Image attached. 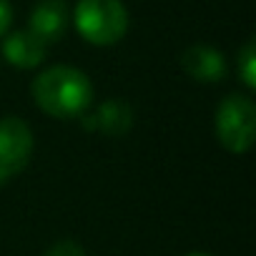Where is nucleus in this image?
Instances as JSON below:
<instances>
[{"mask_svg": "<svg viewBox=\"0 0 256 256\" xmlns=\"http://www.w3.org/2000/svg\"><path fill=\"white\" fill-rule=\"evenodd\" d=\"M46 53H48V46L40 38H36L28 28L3 36V56L10 66L20 70H30L40 66L46 60Z\"/></svg>", "mask_w": 256, "mask_h": 256, "instance_id": "6e6552de", "label": "nucleus"}, {"mask_svg": "<svg viewBox=\"0 0 256 256\" xmlns=\"http://www.w3.org/2000/svg\"><path fill=\"white\" fill-rule=\"evenodd\" d=\"M73 23L86 43L106 48L126 38L128 10L120 0H78Z\"/></svg>", "mask_w": 256, "mask_h": 256, "instance_id": "f03ea898", "label": "nucleus"}, {"mask_svg": "<svg viewBox=\"0 0 256 256\" xmlns=\"http://www.w3.org/2000/svg\"><path fill=\"white\" fill-rule=\"evenodd\" d=\"M36 106L60 120H70L83 116L93 106V83L76 66H50L36 76L30 86Z\"/></svg>", "mask_w": 256, "mask_h": 256, "instance_id": "f257e3e1", "label": "nucleus"}, {"mask_svg": "<svg viewBox=\"0 0 256 256\" xmlns=\"http://www.w3.org/2000/svg\"><path fill=\"white\" fill-rule=\"evenodd\" d=\"M186 256H214V254H208V251H191V254H186Z\"/></svg>", "mask_w": 256, "mask_h": 256, "instance_id": "f8f14e48", "label": "nucleus"}, {"mask_svg": "<svg viewBox=\"0 0 256 256\" xmlns=\"http://www.w3.org/2000/svg\"><path fill=\"white\" fill-rule=\"evenodd\" d=\"M43 256H86V248L78 241H73V238H60Z\"/></svg>", "mask_w": 256, "mask_h": 256, "instance_id": "9d476101", "label": "nucleus"}, {"mask_svg": "<svg viewBox=\"0 0 256 256\" xmlns=\"http://www.w3.org/2000/svg\"><path fill=\"white\" fill-rule=\"evenodd\" d=\"M181 68L188 78H194L198 83H218L226 78V70H228L224 53L206 43L188 46L181 53Z\"/></svg>", "mask_w": 256, "mask_h": 256, "instance_id": "423d86ee", "label": "nucleus"}, {"mask_svg": "<svg viewBox=\"0 0 256 256\" xmlns=\"http://www.w3.org/2000/svg\"><path fill=\"white\" fill-rule=\"evenodd\" d=\"M218 144L236 156L251 151L256 141V103L246 93H228L221 98L214 118Z\"/></svg>", "mask_w": 256, "mask_h": 256, "instance_id": "7ed1b4c3", "label": "nucleus"}, {"mask_svg": "<svg viewBox=\"0 0 256 256\" xmlns=\"http://www.w3.org/2000/svg\"><path fill=\"white\" fill-rule=\"evenodd\" d=\"M86 131H100L108 138H120L134 128V108L120 98H108L96 108H88L78 116Z\"/></svg>", "mask_w": 256, "mask_h": 256, "instance_id": "39448f33", "label": "nucleus"}, {"mask_svg": "<svg viewBox=\"0 0 256 256\" xmlns=\"http://www.w3.org/2000/svg\"><path fill=\"white\" fill-rule=\"evenodd\" d=\"M236 70L238 78L244 80V86L248 90H256V40H246L236 56Z\"/></svg>", "mask_w": 256, "mask_h": 256, "instance_id": "1a4fd4ad", "label": "nucleus"}, {"mask_svg": "<svg viewBox=\"0 0 256 256\" xmlns=\"http://www.w3.org/2000/svg\"><path fill=\"white\" fill-rule=\"evenodd\" d=\"M10 26H13V6L10 0H0V38L10 33Z\"/></svg>", "mask_w": 256, "mask_h": 256, "instance_id": "9b49d317", "label": "nucleus"}, {"mask_svg": "<svg viewBox=\"0 0 256 256\" xmlns=\"http://www.w3.org/2000/svg\"><path fill=\"white\" fill-rule=\"evenodd\" d=\"M68 23H70V10L63 0H40L30 10L28 30L36 38H40L46 46H50L66 36Z\"/></svg>", "mask_w": 256, "mask_h": 256, "instance_id": "0eeeda50", "label": "nucleus"}, {"mask_svg": "<svg viewBox=\"0 0 256 256\" xmlns=\"http://www.w3.org/2000/svg\"><path fill=\"white\" fill-rule=\"evenodd\" d=\"M33 131L18 116L0 118V186L13 181L30 164L33 156Z\"/></svg>", "mask_w": 256, "mask_h": 256, "instance_id": "20e7f679", "label": "nucleus"}]
</instances>
